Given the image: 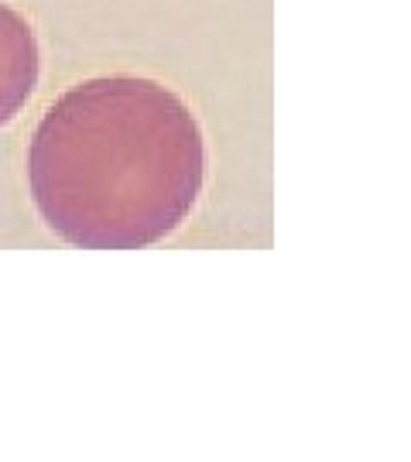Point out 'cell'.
I'll list each match as a JSON object with an SVG mask.
<instances>
[{
  "label": "cell",
  "mask_w": 411,
  "mask_h": 462,
  "mask_svg": "<svg viewBox=\"0 0 411 462\" xmlns=\"http://www.w3.org/2000/svg\"><path fill=\"white\" fill-rule=\"evenodd\" d=\"M41 79V48L35 28L18 7L0 0V127L28 106Z\"/></svg>",
  "instance_id": "7a4b0ae2"
},
{
  "label": "cell",
  "mask_w": 411,
  "mask_h": 462,
  "mask_svg": "<svg viewBox=\"0 0 411 462\" xmlns=\"http://www.w3.org/2000/svg\"><path fill=\"white\" fill-rule=\"evenodd\" d=\"M206 178V144L178 93L144 76L65 89L28 144L41 223L82 251H141L175 233Z\"/></svg>",
  "instance_id": "6da1fadb"
}]
</instances>
